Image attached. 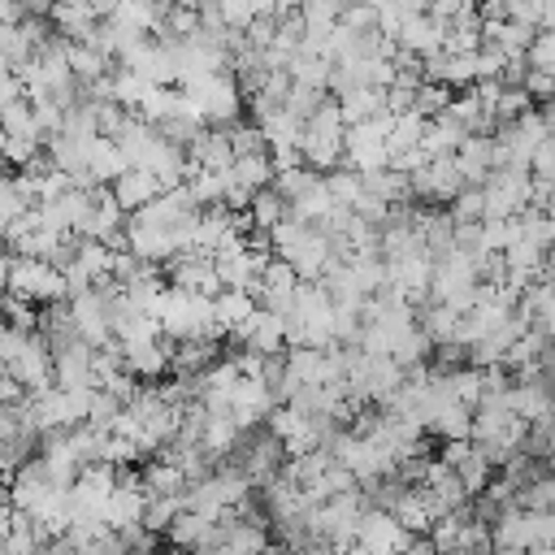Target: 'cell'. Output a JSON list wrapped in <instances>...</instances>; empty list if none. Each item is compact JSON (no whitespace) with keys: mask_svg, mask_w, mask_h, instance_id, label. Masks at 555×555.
Returning a JSON list of instances; mask_svg holds the SVG:
<instances>
[{"mask_svg":"<svg viewBox=\"0 0 555 555\" xmlns=\"http://www.w3.org/2000/svg\"><path fill=\"white\" fill-rule=\"evenodd\" d=\"M247 212H251V230H273L286 212H291V199L269 182V186H260L256 195H251V204H247Z\"/></svg>","mask_w":555,"mask_h":555,"instance_id":"obj_10","label":"cell"},{"mask_svg":"<svg viewBox=\"0 0 555 555\" xmlns=\"http://www.w3.org/2000/svg\"><path fill=\"white\" fill-rule=\"evenodd\" d=\"M429 9H434V13L442 17V22H451V17H460V13H468V9H477V0H434Z\"/></svg>","mask_w":555,"mask_h":555,"instance_id":"obj_18","label":"cell"},{"mask_svg":"<svg viewBox=\"0 0 555 555\" xmlns=\"http://www.w3.org/2000/svg\"><path fill=\"white\" fill-rule=\"evenodd\" d=\"M525 56H529L533 69H551L555 74V26H538V35H533Z\"/></svg>","mask_w":555,"mask_h":555,"instance_id":"obj_15","label":"cell"},{"mask_svg":"<svg viewBox=\"0 0 555 555\" xmlns=\"http://www.w3.org/2000/svg\"><path fill=\"white\" fill-rule=\"evenodd\" d=\"M299 282H304L299 269H295L291 260L273 256L269 269L260 273V282H256V299L269 304V308H278V312H286V308L295 304V295H299Z\"/></svg>","mask_w":555,"mask_h":555,"instance_id":"obj_4","label":"cell"},{"mask_svg":"<svg viewBox=\"0 0 555 555\" xmlns=\"http://www.w3.org/2000/svg\"><path fill=\"white\" fill-rule=\"evenodd\" d=\"M399 43L412 48V52H421V56H429V52L447 48V22H442L434 9L412 13V17H403V26H399Z\"/></svg>","mask_w":555,"mask_h":555,"instance_id":"obj_6","label":"cell"},{"mask_svg":"<svg viewBox=\"0 0 555 555\" xmlns=\"http://www.w3.org/2000/svg\"><path fill=\"white\" fill-rule=\"evenodd\" d=\"M412 542V529L390 512V507H364L356 525V546L364 551H399Z\"/></svg>","mask_w":555,"mask_h":555,"instance_id":"obj_3","label":"cell"},{"mask_svg":"<svg viewBox=\"0 0 555 555\" xmlns=\"http://www.w3.org/2000/svg\"><path fill=\"white\" fill-rule=\"evenodd\" d=\"M338 104H343L347 126H351V121H369V117L386 113V91H377V87H356V91L338 95Z\"/></svg>","mask_w":555,"mask_h":555,"instance_id":"obj_12","label":"cell"},{"mask_svg":"<svg viewBox=\"0 0 555 555\" xmlns=\"http://www.w3.org/2000/svg\"><path fill=\"white\" fill-rule=\"evenodd\" d=\"M455 160H460L468 186H486V178L494 173V134H468L455 147Z\"/></svg>","mask_w":555,"mask_h":555,"instance_id":"obj_8","label":"cell"},{"mask_svg":"<svg viewBox=\"0 0 555 555\" xmlns=\"http://www.w3.org/2000/svg\"><path fill=\"white\" fill-rule=\"evenodd\" d=\"M291 4H295V9H299V4H304V0H291Z\"/></svg>","mask_w":555,"mask_h":555,"instance_id":"obj_19","label":"cell"},{"mask_svg":"<svg viewBox=\"0 0 555 555\" xmlns=\"http://www.w3.org/2000/svg\"><path fill=\"white\" fill-rule=\"evenodd\" d=\"M464 186H468V178H464L455 152L429 156V160L412 173V199H421V204H451Z\"/></svg>","mask_w":555,"mask_h":555,"instance_id":"obj_1","label":"cell"},{"mask_svg":"<svg viewBox=\"0 0 555 555\" xmlns=\"http://www.w3.org/2000/svg\"><path fill=\"white\" fill-rule=\"evenodd\" d=\"M113 195H117V204L126 208V212H134V208H143V204H152L160 191H165V182L147 169V165H130L126 173H117L113 182Z\"/></svg>","mask_w":555,"mask_h":555,"instance_id":"obj_5","label":"cell"},{"mask_svg":"<svg viewBox=\"0 0 555 555\" xmlns=\"http://www.w3.org/2000/svg\"><path fill=\"white\" fill-rule=\"evenodd\" d=\"M525 91H529L533 100H555V74H551V69H533V65H529Z\"/></svg>","mask_w":555,"mask_h":555,"instance_id":"obj_17","label":"cell"},{"mask_svg":"<svg viewBox=\"0 0 555 555\" xmlns=\"http://www.w3.org/2000/svg\"><path fill=\"white\" fill-rule=\"evenodd\" d=\"M234 139H230V126H204L191 143V160L199 169H230L234 165Z\"/></svg>","mask_w":555,"mask_h":555,"instance_id":"obj_7","label":"cell"},{"mask_svg":"<svg viewBox=\"0 0 555 555\" xmlns=\"http://www.w3.org/2000/svg\"><path fill=\"white\" fill-rule=\"evenodd\" d=\"M256 304H260V299H256L251 291H243V286H225V291L217 295V325H221V334H234V330L251 317Z\"/></svg>","mask_w":555,"mask_h":555,"instance_id":"obj_9","label":"cell"},{"mask_svg":"<svg viewBox=\"0 0 555 555\" xmlns=\"http://www.w3.org/2000/svg\"><path fill=\"white\" fill-rule=\"evenodd\" d=\"M451 212L455 221H486V186H464L451 199Z\"/></svg>","mask_w":555,"mask_h":555,"instance_id":"obj_14","label":"cell"},{"mask_svg":"<svg viewBox=\"0 0 555 555\" xmlns=\"http://www.w3.org/2000/svg\"><path fill=\"white\" fill-rule=\"evenodd\" d=\"M451 100H455V87L425 78L421 91H416V113H421V117H438L442 108H451Z\"/></svg>","mask_w":555,"mask_h":555,"instance_id":"obj_13","label":"cell"},{"mask_svg":"<svg viewBox=\"0 0 555 555\" xmlns=\"http://www.w3.org/2000/svg\"><path fill=\"white\" fill-rule=\"evenodd\" d=\"M429 434L442 438V442H447V438H473V403H460V399L447 403V408L429 421Z\"/></svg>","mask_w":555,"mask_h":555,"instance_id":"obj_11","label":"cell"},{"mask_svg":"<svg viewBox=\"0 0 555 555\" xmlns=\"http://www.w3.org/2000/svg\"><path fill=\"white\" fill-rule=\"evenodd\" d=\"M538 100L525 91V87H503V95H499V104H494V117L499 121H512V117H520V113H529Z\"/></svg>","mask_w":555,"mask_h":555,"instance_id":"obj_16","label":"cell"},{"mask_svg":"<svg viewBox=\"0 0 555 555\" xmlns=\"http://www.w3.org/2000/svg\"><path fill=\"white\" fill-rule=\"evenodd\" d=\"M225 338L238 343V347H256V351H264V356L286 351V347H291V343H286V312H278V308H269V304H256L251 317H247L234 334H225Z\"/></svg>","mask_w":555,"mask_h":555,"instance_id":"obj_2","label":"cell"}]
</instances>
